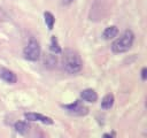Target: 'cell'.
<instances>
[{
  "label": "cell",
  "mask_w": 147,
  "mask_h": 138,
  "mask_svg": "<svg viewBox=\"0 0 147 138\" xmlns=\"http://www.w3.org/2000/svg\"><path fill=\"white\" fill-rule=\"evenodd\" d=\"M80 98L84 100V101H87V102H95L96 99H98V94L94 90L92 89H86V90H83L82 93H80Z\"/></svg>",
  "instance_id": "7"
},
{
  "label": "cell",
  "mask_w": 147,
  "mask_h": 138,
  "mask_svg": "<svg viewBox=\"0 0 147 138\" xmlns=\"http://www.w3.org/2000/svg\"><path fill=\"white\" fill-rule=\"evenodd\" d=\"M14 128H15V130L18 132V133H21V135H24L26 131H28V124L25 123V122H22V121H20V122H16L15 123V125H14Z\"/></svg>",
  "instance_id": "12"
},
{
  "label": "cell",
  "mask_w": 147,
  "mask_h": 138,
  "mask_svg": "<svg viewBox=\"0 0 147 138\" xmlns=\"http://www.w3.org/2000/svg\"><path fill=\"white\" fill-rule=\"evenodd\" d=\"M74 0H62V2H63V5H69V3H71Z\"/></svg>",
  "instance_id": "15"
},
{
  "label": "cell",
  "mask_w": 147,
  "mask_h": 138,
  "mask_svg": "<svg viewBox=\"0 0 147 138\" xmlns=\"http://www.w3.org/2000/svg\"><path fill=\"white\" fill-rule=\"evenodd\" d=\"M117 33H118V29L115 25H111V26H108V28L105 29V31L102 33V37L106 40H109V39H113L114 37H116Z\"/></svg>",
  "instance_id": "8"
},
{
  "label": "cell",
  "mask_w": 147,
  "mask_h": 138,
  "mask_svg": "<svg viewBox=\"0 0 147 138\" xmlns=\"http://www.w3.org/2000/svg\"><path fill=\"white\" fill-rule=\"evenodd\" d=\"M146 72H147V69L142 68V70H141V79L142 80H146Z\"/></svg>",
  "instance_id": "14"
},
{
  "label": "cell",
  "mask_w": 147,
  "mask_h": 138,
  "mask_svg": "<svg viewBox=\"0 0 147 138\" xmlns=\"http://www.w3.org/2000/svg\"><path fill=\"white\" fill-rule=\"evenodd\" d=\"M134 40V34L131 30H125L113 44H111V49L114 53H124L129 51L132 47Z\"/></svg>",
  "instance_id": "2"
},
{
  "label": "cell",
  "mask_w": 147,
  "mask_h": 138,
  "mask_svg": "<svg viewBox=\"0 0 147 138\" xmlns=\"http://www.w3.org/2000/svg\"><path fill=\"white\" fill-rule=\"evenodd\" d=\"M45 63H46L48 67H54V66L56 64V57H55V55H52V54L47 55V56L45 57Z\"/></svg>",
  "instance_id": "13"
},
{
  "label": "cell",
  "mask_w": 147,
  "mask_h": 138,
  "mask_svg": "<svg viewBox=\"0 0 147 138\" xmlns=\"http://www.w3.org/2000/svg\"><path fill=\"white\" fill-rule=\"evenodd\" d=\"M24 117L29 121H38V122H41L44 124H52L53 123L52 118H49L48 116H45L42 114H39V113H25Z\"/></svg>",
  "instance_id": "6"
},
{
  "label": "cell",
  "mask_w": 147,
  "mask_h": 138,
  "mask_svg": "<svg viewBox=\"0 0 147 138\" xmlns=\"http://www.w3.org/2000/svg\"><path fill=\"white\" fill-rule=\"evenodd\" d=\"M63 108H65L70 114L72 115H78V116H82V115H85L87 114L88 109L87 107H85L79 100L70 103V105H63Z\"/></svg>",
  "instance_id": "4"
},
{
  "label": "cell",
  "mask_w": 147,
  "mask_h": 138,
  "mask_svg": "<svg viewBox=\"0 0 147 138\" xmlns=\"http://www.w3.org/2000/svg\"><path fill=\"white\" fill-rule=\"evenodd\" d=\"M44 17H45V23H46V25L48 26L49 30H52V29H53V25H54V22H55V18H54L53 14L49 13V12H46V13L44 14Z\"/></svg>",
  "instance_id": "11"
},
{
  "label": "cell",
  "mask_w": 147,
  "mask_h": 138,
  "mask_svg": "<svg viewBox=\"0 0 147 138\" xmlns=\"http://www.w3.org/2000/svg\"><path fill=\"white\" fill-rule=\"evenodd\" d=\"M62 67L68 74L79 72L83 67L79 54L74 49H65L62 55Z\"/></svg>",
  "instance_id": "1"
},
{
  "label": "cell",
  "mask_w": 147,
  "mask_h": 138,
  "mask_svg": "<svg viewBox=\"0 0 147 138\" xmlns=\"http://www.w3.org/2000/svg\"><path fill=\"white\" fill-rule=\"evenodd\" d=\"M103 138H114V137H113V135H110V133H105V135H103Z\"/></svg>",
  "instance_id": "16"
},
{
  "label": "cell",
  "mask_w": 147,
  "mask_h": 138,
  "mask_svg": "<svg viewBox=\"0 0 147 138\" xmlns=\"http://www.w3.org/2000/svg\"><path fill=\"white\" fill-rule=\"evenodd\" d=\"M113 105H114V95L110 94V93L109 94H106L103 97L102 101H101V107L103 109H109V108L113 107Z\"/></svg>",
  "instance_id": "9"
},
{
  "label": "cell",
  "mask_w": 147,
  "mask_h": 138,
  "mask_svg": "<svg viewBox=\"0 0 147 138\" xmlns=\"http://www.w3.org/2000/svg\"><path fill=\"white\" fill-rule=\"evenodd\" d=\"M24 57L30 61H37L40 56V46L36 39H30L28 45L23 49Z\"/></svg>",
  "instance_id": "3"
},
{
  "label": "cell",
  "mask_w": 147,
  "mask_h": 138,
  "mask_svg": "<svg viewBox=\"0 0 147 138\" xmlns=\"http://www.w3.org/2000/svg\"><path fill=\"white\" fill-rule=\"evenodd\" d=\"M0 78L8 84H15L17 82V76L15 72L5 67H0Z\"/></svg>",
  "instance_id": "5"
},
{
  "label": "cell",
  "mask_w": 147,
  "mask_h": 138,
  "mask_svg": "<svg viewBox=\"0 0 147 138\" xmlns=\"http://www.w3.org/2000/svg\"><path fill=\"white\" fill-rule=\"evenodd\" d=\"M51 51L53 52V53H55V54H60L62 51H61V47H60V45H59V41H57V39H56V37L55 36H53L52 38H51Z\"/></svg>",
  "instance_id": "10"
}]
</instances>
